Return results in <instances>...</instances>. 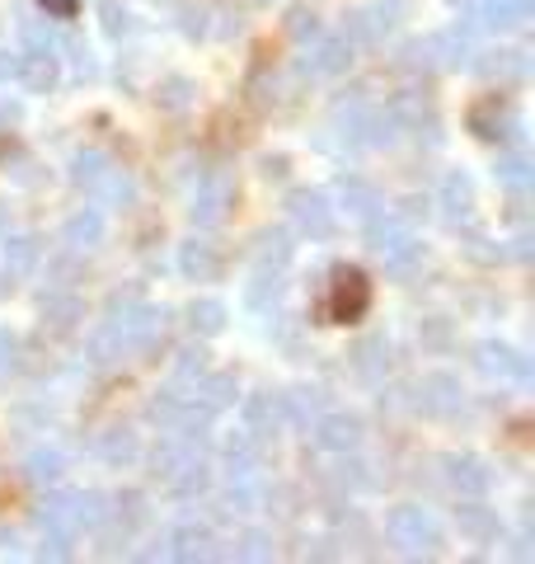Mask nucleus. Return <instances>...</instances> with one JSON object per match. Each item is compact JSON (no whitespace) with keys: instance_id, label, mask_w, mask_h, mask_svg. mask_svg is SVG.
<instances>
[{"instance_id":"nucleus-1","label":"nucleus","mask_w":535,"mask_h":564,"mask_svg":"<svg viewBox=\"0 0 535 564\" xmlns=\"http://www.w3.org/2000/svg\"><path fill=\"white\" fill-rule=\"evenodd\" d=\"M367 245H371V254L385 263V273H408L423 259V240L414 236V226L385 207L376 217H367Z\"/></svg>"},{"instance_id":"nucleus-2","label":"nucleus","mask_w":535,"mask_h":564,"mask_svg":"<svg viewBox=\"0 0 535 564\" xmlns=\"http://www.w3.org/2000/svg\"><path fill=\"white\" fill-rule=\"evenodd\" d=\"M70 184L85 188L95 203H132V180L122 174L103 151H76L70 155Z\"/></svg>"},{"instance_id":"nucleus-3","label":"nucleus","mask_w":535,"mask_h":564,"mask_svg":"<svg viewBox=\"0 0 535 564\" xmlns=\"http://www.w3.org/2000/svg\"><path fill=\"white\" fill-rule=\"evenodd\" d=\"M33 522H39L43 532V555L52 560H66L70 555V541L80 536V522H76V494H47L43 508H33Z\"/></svg>"},{"instance_id":"nucleus-4","label":"nucleus","mask_w":535,"mask_h":564,"mask_svg":"<svg viewBox=\"0 0 535 564\" xmlns=\"http://www.w3.org/2000/svg\"><path fill=\"white\" fill-rule=\"evenodd\" d=\"M385 532L404 555H437V545H441V527L423 503H400L385 518Z\"/></svg>"},{"instance_id":"nucleus-5","label":"nucleus","mask_w":535,"mask_h":564,"mask_svg":"<svg viewBox=\"0 0 535 564\" xmlns=\"http://www.w3.org/2000/svg\"><path fill=\"white\" fill-rule=\"evenodd\" d=\"M230 207H236V180H230L226 170L203 174L198 188H193V207H188L193 226H203V231H211V226H221V221L230 217Z\"/></svg>"},{"instance_id":"nucleus-6","label":"nucleus","mask_w":535,"mask_h":564,"mask_svg":"<svg viewBox=\"0 0 535 564\" xmlns=\"http://www.w3.org/2000/svg\"><path fill=\"white\" fill-rule=\"evenodd\" d=\"M371 306V282L362 269H352V263H343V269H334V282H329V315L338 325H352L362 321Z\"/></svg>"},{"instance_id":"nucleus-7","label":"nucleus","mask_w":535,"mask_h":564,"mask_svg":"<svg viewBox=\"0 0 535 564\" xmlns=\"http://www.w3.org/2000/svg\"><path fill=\"white\" fill-rule=\"evenodd\" d=\"M287 217L306 240H334V231H338L334 207H329V198L319 188H296L287 198Z\"/></svg>"},{"instance_id":"nucleus-8","label":"nucleus","mask_w":535,"mask_h":564,"mask_svg":"<svg viewBox=\"0 0 535 564\" xmlns=\"http://www.w3.org/2000/svg\"><path fill=\"white\" fill-rule=\"evenodd\" d=\"M441 480L451 494H460V499H484L493 485V470H489V462H479L470 452H451V456H441Z\"/></svg>"},{"instance_id":"nucleus-9","label":"nucleus","mask_w":535,"mask_h":564,"mask_svg":"<svg viewBox=\"0 0 535 564\" xmlns=\"http://www.w3.org/2000/svg\"><path fill=\"white\" fill-rule=\"evenodd\" d=\"M352 66V39L348 33H319L315 47L306 52L301 62V76H315V80H334Z\"/></svg>"},{"instance_id":"nucleus-10","label":"nucleus","mask_w":535,"mask_h":564,"mask_svg":"<svg viewBox=\"0 0 535 564\" xmlns=\"http://www.w3.org/2000/svg\"><path fill=\"white\" fill-rule=\"evenodd\" d=\"M203 462V452H198V443L193 437H178V433H165L155 443V452H151V475L160 485H174L184 470H193Z\"/></svg>"},{"instance_id":"nucleus-11","label":"nucleus","mask_w":535,"mask_h":564,"mask_svg":"<svg viewBox=\"0 0 535 564\" xmlns=\"http://www.w3.org/2000/svg\"><path fill=\"white\" fill-rule=\"evenodd\" d=\"M310 433H315V443L334 456H348V452L362 447V419L348 414V410H325L310 423Z\"/></svg>"},{"instance_id":"nucleus-12","label":"nucleus","mask_w":535,"mask_h":564,"mask_svg":"<svg viewBox=\"0 0 535 564\" xmlns=\"http://www.w3.org/2000/svg\"><path fill=\"white\" fill-rule=\"evenodd\" d=\"M474 367L498 381H531V358H522L512 344H498V339H484L474 348Z\"/></svg>"},{"instance_id":"nucleus-13","label":"nucleus","mask_w":535,"mask_h":564,"mask_svg":"<svg viewBox=\"0 0 535 564\" xmlns=\"http://www.w3.org/2000/svg\"><path fill=\"white\" fill-rule=\"evenodd\" d=\"M470 128L484 137V141H512V137H522V113H516L507 99L493 95V99H484L470 113Z\"/></svg>"},{"instance_id":"nucleus-14","label":"nucleus","mask_w":535,"mask_h":564,"mask_svg":"<svg viewBox=\"0 0 535 564\" xmlns=\"http://www.w3.org/2000/svg\"><path fill=\"white\" fill-rule=\"evenodd\" d=\"M418 410L427 419H451L460 410V381L451 372H427L418 381Z\"/></svg>"},{"instance_id":"nucleus-15","label":"nucleus","mask_w":535,"mask_h":564,"mask_svg":"<svg viewBox=\"0 0 535 564\" xmlns=\"http://www.w3.org/2000/svg\"><path fill=\"white\" fill-rule=\"evenodd\" d=\"M165 545H170V551H165L170 560H211V545H217V536H211V527H207V522L188 518V522L170 527Z\"/></svg>"},{"instance_id":"nucleus-16","label":"nucleus","mask_w":535,"mask_h":564,"mask_svg":"<svg viewBox=\"0 0 535 564\" xmlns=\"http://www.w3.org/2000/svg\"><path fill=\"white\" fill-rule=\"evenodd\" d=\"M244 429L249 433H254L259 437V443H263V437H277L282 429H287V410H282V395H249L244 400Z\"/></svg>"},{"instance_id":"nucleus-17","label":"nucleus","mask_w":535,"mask_h":564,"mask_svg":"<svg viewBox=\"0 0 535 564\" xmlns=\"http://www.w3.org/2000/svg\"><path fill=\"white\" fill-rule=\"evenodd\" d=\"M184 391H188L193 400H198V404H203V410H211V414H221V410H230V404H236V395H240V386H236V377H230V372H211V367H207V372H203L198 381H188V386H184Z\"/></svg>"},{"instance_id":"nucleus-18","label":"nucleus","mask_w":535,"mask_h":564,"mask_svg":"<svg viewBox=\"0 0 535 564\" xmlns=\"http://www.w3.org/2000/svg\"><path fill=\"white\" fill-rule=\"evenodd\" d=\"M418 62L423 66H437V70H456L460 62H466V52H470V43H466V33L460 29H451V33H433V39H423L418 47Z\"/></svg>"},{"instance_id":"nucleus-19","label":"nucleus","mask_w":535,"mask_h":564,"mask_svg":"<svg viewBox=\"0 0 535 564\" xmlns=\"http://www.w3.org/2000/svg\"><path fill=\"white\" fill-rule=\"evenodd\" d=\"M178 269H184L188 282H217L226 263L211 240H188V245H178Z\"/></svg>"},{"instance_id":"nucleus-20","label":"nucleus","mask_w":535,"mask_h":564,"mask_svg":"<svg viewBox=\"0 0 535 564\" xmlns=\"http://www.w3.org/2000/svg\"><path fill=\"white\" fill-rule=\"evenodd\" d=\"M352 372L362 377V381H385V372H390V344H385V334H367V339H357L352 344Z\"/></svg>"},{"instance_id":"nucleus-21","label":"nucleus","mask_w":535,"mask_h":564,"mask_svg":"<svg viewBox=\"0 0 535 564\" xmlns=\"http://www.w3.org/2000/svg\"><path fill=\"white\" fill-rule=\"evenodd\" d=\"M14 80H20L29 95H47V90H57L62 66H57V57H52V52H24L20 70H14Z\"/></svg>"},{"instance_id":"nucleus-22","label":"nucleus","mask_w":535,"mask_h":564,"mask_svg":"<svg viewBox=\"0 0 535 564\" xmlns=\"http://www.w3.org/2000/svg\"><path fill=\"white\" fill-rule=\"evenodd\" d=\"M99 240H103V212H99V207H80L76 217H66V226H62V245H66L70 254L95 250Z\"/></svg>"},{"instance_id":"nucleus-23","label":"nucleus","mask_w":535,"mask_h":564,"mask_svg":"<svg viewBox=\"0 0 535 564\" xmlns=\"http://www.w3.org/2000/svg\"><path fill=\"white\" fill-rule=\"evenodd\" d=\"M338 203H343L348 212L357 221H367V217H376V212L385 207L381 203V193L371 188L367 180H357V174H343V180H338Z\"/></svg>"},{"instance_id":"nucleus-24","label":"nucleus","mask_w":535,"mask_h":564,"mask_svg":"<svg viewBox=\"0 0 535 564\" xmlns=\"http://www.w3.org/2000/svg\"><path fill=\"white\" fill-rule=\"evenodd\" d=\"M395 29V10H385V6H371V10H357L352 20H348V39L352 43H381L385 33Z\"/></svg>"},{"instance_id":"nucleus-25","label":"nucleus","mask_w":535,"mask_h":564,"mask_svg":"<svg viewBox=\"0 0 535 564\" xmlns=\"http://www.w3.org/2000/svg\"><path fill=\"white\" fill-rule=\"evenodd\" d=\"M39 259H43L39 236H6V278L10 282L29 278L33 269H39Z\"/></svg>"},{"instance_id":"nucleus-26","label":"nucleus","mask_w":535,"mask_h":564,"mask_svg":"<svg viewBox=\"0 0 535 564\" xmlns=\"http://www.w3.org/2000/svg\"><path fill=\"white\" fill-rule=\"evenodd\" d=\"M221 462L230 475H254L259 470V437L254 433H230L226 443H221Z\"/></svg>"},{"instance_id":"nucleus-27","label":"nucleus","mask_w":535,"mask_h":564,"mask_svg":"<svg viewBox=\"0 0 535 564\" xmlns=\"http://www.w3.org/2000/svg\"><path fill=\"white\" fill-rule=\"evenodd\" d=\"M99 456L109 466H118V470H128V466H137L141 462V437L132 433V429H109L99 437Z\"/></svg>"},{"instance_id":"nucleus-28","label":"nucleus","mask_w":535,"mask_h":564,"mask_svg":"<svg viewBox=\"0 0 535 564\" xmlns=\"http://www.w3.org/2000/svg\"><path fill=\"white\" fill-rule=\"evenodd\" d=\"M441 212L451 221H470L474 217V184L466 174H446L441 180Z\"/></svg>"},{"instance_id":"nucleus-29","label":"nucleus","mask_w":535,"mask_h":564,"mask_svg":"<svg viewBox=\"0 0 535 564\" xmlns=\"http://www.w3.org/2000/svg\"><path fill=\"white\" fill-rule=\"evenodd\" d=\"M456 527H460V536L466 541H493L498 536V513L493 508H484V503H460L456 508Z\"/></svg>"},{"instance_id":"nucleus-30","label":"nucleus","mask_w":535,"mask_h":564,"mask_svg":"<svg viewBox=\"0 0 535 564\" xmlns=\"http://www.w3.org/2000/svg\"><path fill=\"white\" fill-rule=\"evenodd\" d=\"M76 522H80V532H99V527H109L113 522V499L103 489L76 494Z\"/></svg>"},{"instance_id":"nucleus-31","label":"nucleus","mask_w":535,"mask_h":564,"mask_svg":"<svg viewBox=\"0 0 535 564\" xmlns=\"http://www.w3.org/2000/svg\"><path fill=\"white\" fill-rule=\"evenodd\" d=\"M334 128L348 147H371V109L367 104H343V109L334 113Z\"/></svg>"},{"instance_id":"nucleus-32","label":"nucleus","mask_w":535,"mask_h":564,"mask_svg":"<svg viewBox=\"0 0 535 564\" xmlns=\"http://www.w3.org/2000/svg\"><path fill=\"white\" fill-rule=\"evenodd\" d=\"M535 0H484V10H479V20L489 29H522L531 20Z\"/></svg>"},{"instance_id":"nucleus-33","label":"nucleus","mask_w":535,"mask_h":564,"mask_svg":"<svg viewBox=\"0 0 535 564\" xmlns=\"http://www.w3.org/2000/svg\"><path fill=\"white\" fill-rule=\"evenodd\" d=\"M85 352H89V362H95V367H113V362L128 358V344H122V334H118L109 321H103L95 334H89Z\"/></svg>"},{"instance_id":"nucleus-34","label":"nucleus","mask_w":535,"mask_h":564,"mask_svg":"<svg viewBox=\"0 0 535 564\" xmlns=\"http://www.w3.org/2000/svg\"><path fill=\"white\" fill-rule=\"evenodd\" d=\"M282 288H287V282H282L277 269H254V282L244 288V302L254 311H273L282 302Z\"/></svg>"},{"instance_id":"nucleus-35","label":"nucleus","mask_w":535,"mask_h":564,"mask_svg":"<svg viewBox=\"0 0 535 564\" xmlns=\"http://www.w3.org/2000/svg\"><path fill=\"white\" fill-rule=\"evenodd\" d=\"M24 470H29L33 485H57L62 475H66V452H57V447H33Z\"/></svg>"},{"instance_id":"nucleus-36","label":"nucleus","mask_w":535,"mask_h":564,"mask_svg":"<svg viewBox=\"0 0 535 564\" xmlns=\"http://www.w3.org/2000/svg\"><path fill=\"white\" fill-rule=\"evenodd\" d=\"M292 250H296V245H292V236L287 231H263L259 236V250H254V263H259V269H287V263H292Z\"/></svg>"},{"instance_id":"nucleus-37","label":"nucleus","mask_w":535,"mask_h":564,"mask_svg":"<svg viewBox=\"0 0 535 564\" xmlns=\"http://www.w3.org/2000/svg\"><path fill=\"white\" fill-rule=\"evenodd\" d=\"M498 184L503 188H512L516 198H522V193H531V184H535V170H531V161L522 151H512V155H503V161H498Z\"/></svg>"},{"instance_id":"nucleus-38","label":"nucleus","mask_w":535,"mask_h":564,"mask_svg":"<svg viewBox=\"0 0 535 564\" xmlns=\"http://www.w3.org/2000/svg\"><path fill=\"white\" fill-rule=\"evenodd\" d=\"M188 329L203 334V339H211V334L226 329V306L217 302V296H203V302L188 306Z\"/></svg>"},{"instance_id":"nucleus-39","label":"nucleus","mask_w":535,"mask_h":564,"mask_svg":"<svg viewBox=\"0 0 535 564\" xmlns=\"http://www.w3.org/2000/svg\"><path fill=\"white\" fill-rule=\"evenodd\" d=\"M282 410H287V423H310L325 414V391H306V386H301V391H292V395H282Z\"/></svg>"},{"instance_id":"nucleus-40","label":"nucleus","mask_w":535,"mask_h":564,"mask_svg":"<svg viewBox=\"0 0 535 564\" xmlns=\"http://www.w3.org/2000/svg\"><path fill=\"white\" fill-rule=\"evenodd\" d=\"M76 315H80V306H76V296H70L66 288H57V292L43 296V321H47V325L70 329V325H76Z\"/></svg>"},{"instance_id":"nucleus-41","label":"nucleus","mask_w":535,"mask_h":564,"mask_svg":"<svg viewBox=\"0 0 535 564\" xmlns=\"http://www.w3.org/2000/svg\"><path fill=\"white\" fill-rule=\"evenodd\" d=\"M479 70H484L489 80H516V76H526V57L522 52H489L484 62H474Z\"/></svg>"},{"instance_id":"nucleus-42","label":"nucleus","mask_w":535,"mask_h":564,"mask_svg":"<svg viewBox=\"0 0 535 564\" xmlns=\"http://www.w3.org/2000/svg\"><path fill=\"white\" fill-rule=\"evenodd\" d=\"M20 39H24V52H52V57L62 52V33L52 24H43V20H29L20 29Z\"/></svg>"},{"instance_id":"nucleus-43","label":"nucleus","mask_w":535,"mask_h":564,"mask_svg":"<svg viewBox=\"0 0 535 564\" xmlns=\"http://www.w3.org/2000/svg\"><path fill=\"white\" fill-rule=\"evenodd\" d=\"M99 14H103V33H109V39H128V33L137 29L132 10L122 6V0H103V6H99Z\"/></svg>"},{"instance_id":"nucleus-44","label":"nucleus","mask_w":535,"mask_h":564,"mask_svg":"<svg viewBox=\"0 0 535 564\" xmlns=\"http://www.w3.org/2000/svg\"><path fill=\"white\" fill-rule=\"evenodd\" d=\"M287 33H292V39H301V43H315L319 33H325V24H319V14H315V10L296 6V10L287 14Z\"/></svg>"},{"instance_id":"nucleus-45","label":"nucleus","mask_w":535,"mask_h":564,"mask_svg":"<svg viewBox=\"0 0 535 564\" xmlns=\"http://www.w3.org/2000/svg\"><path fill=\"white\" fill-rule=\"evenodd\" d=\"M20 367H24V344L14 339V334L0 329V381L14 377V372H20Z\"/></svg>"},{"instance_id":"nucleus-46","label":"nucleus","mask_w":535,"mask_h":564,"mask_svg":"<svg viewBox=\"0 0 535 564\" xmlns=\"http://www.w3.org/2000/svg\"><path fill=\"white\" fill-rule=\"evenodd\" d=\"M178 29L188 33V39H211V10L207 6H188L178 14Z\"/></svg>"},{"instance_id":"nucleus-47","label":"nucleus","mask_w":535,"mask_h":564,"mask_svg":"<svg viewBox=\"0 0 535 564\" xmlns=\"http://www.w3.org/2000/svg\"><path fill=\"white\" fill-rule=\"evenodd\" d=\"M268 555H273V545H268L263 532H244L236 545V560H268Z\"/></svg>"},{"instance_id":"nucleus-48","label":"nucleus","mask_w":535,"mask_h":564,"mask_svg":"<svg viewBox=\"0 0 535 564\" xmlns=\"http://www.w3.org/2000/svg\"><path fill=\"white\" fill-rule=\"evenodd\" d=\"M165 104H170V109H184V104H188V80L174 76V80L165 85Z\"/></svg>"},{"instance_id":"nucleus-49","label":"nucleus","mask_w":535,"mask_h":564,"mask_svg":"<svg viewBox=\"0 0 535 564\" xmlns=\"http://www.w3.org/2000/svg\"><path fill=\"white\" fill-rule=\"evenodd\" d=\"M14 70H20V57H10V52H0V80H14Z\"/></svg>"},{"instance_id":"nucleus-50","label":"nucleus","mask_w":535,"mask_h":564,"mask_svg":"<svg viewBox=\"0 0 535 564\" xmlns=\"http://www.w3.org/2000/svg\"><path fill=\"white\" fill-rule=\"evenodd\" d=\"M0 555H20V536H14V532H0Z\"/></svg>"},{"instance_id":"nucleus-51","label":"nucleus","mask_w":535,"mask_h":564,"mask_svg":"<svg viewBox=\"0 0 535 564\" xmlns=\"http://www.w3.org/2000/svg\"><path fill=\"white\" fill-rule=\"evenodd\" d=\"M20 118V109H14V104H0V128H6V122H14Z\"/></svg>"},{"instance_id":"nucleus-52","label":"nucleus","mask_w":535,"mask_h":564,"mask_svg":"<svg viewBox=\"0 0 535 564\" xmlns=\"http://www.w3.org/2000/svg\"><path fill=\"white\" fill-rule=\"evenodd\" d=\"M43 6H47V10H57V14H70V10H76L70 0H43Z\"/></svg>"}]
</instances>
